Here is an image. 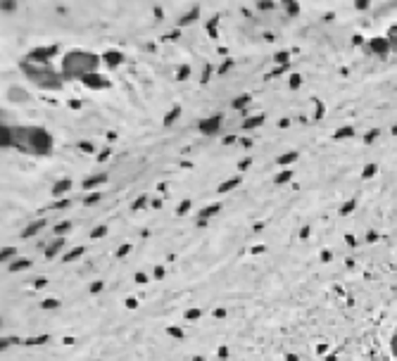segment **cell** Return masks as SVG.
Segmentation results:
<instances>
[{"label":"cell","mask_w":397,"mask_h":361,"mask_svg":"<svg viewBox=\"0 0 397 361\" xmlns=\"http://www.w3.org/2000/svg\"><path fill=\"white\" fill-rule=\"evenodd\" d=\"M12 147L33 155V157H48L53 152V135L43 126H17L12 124Z\"/></svg>","instance_id":"cell-1"},{"label":"cell","mask_w":397,"mask_h":361,"mask_svg":"<svg viewBox=\"0 0 397 361\" xmlns=\"http://www.w3.org/2000/svg\"><path fill=\"white\" fill-rule=\"evenodd\" d=\"M98 67H100V55L88 50H71L62 57V79L83 81L91 74H98Z\"/></svg>","instance_id":"cell-2"},{"label":"cell","mask_w":397,"mask_h":361,"mask_svg":"<svg viewBox=\"0 0 397 361\" xmlns=\"http://www.w3.org/2000/svg\"><path fill=\"white\" fill-rule=\"evenodd\" d=\"M22 71H24V76H27L31 83H36V86L43 88V91H60L62 83H65L62 71H55L50 65H36V62L24 60V62H22Z\"/></svg>","instance_id":"cell-3"},{"label":"cell","mask_w":397,"mask_h":361,"mask_svg":"<svg viewBox=\"0 0 397 361\" xmlns=\"http://www.w3.org/2000/svg\"><path fill=\"white\" fill-rule=\"evenodd\" d=\"M221 114H214V117H207V119H202L200 124H198V131L202 135H214L217 131L221 129Z\"/></svg>","instance_id":"cell-4"},{"label":"cell","mask_w":397,"mask_h":361,"mask_svg":"<svg viewBox=\"0 0 397 361\" xmlns=\"http://www.w3.org/2000/svg\"><path fill=\"white\" fill-rule=\"evenodd\" d=\"M55 53H57V48H53V45H50V48H33V50L29 53L27 60L29 62H36V65H48V60H50Z\"/></svg>","instance_id":"cell-5"},{"label":"cell","mask_w":397,"mask_h":361,"mask_svg":"<svg viewBox=\"0 0 397 361\" xmlns=\"http://www.w3.org/2000/svg\"><path fill=\"white\" fill-rule=\"evenodd\" d=\"M369 53H373V55H378V57H385V55L390 53L393 48H390V43H388V38L385 36H376V38H371L369 40Z\"/></svg>","instance_id":"cell-6"},{"label":"cell","mask_w":397,"mask_h":361,"mask_svg":"<svg viewBox=\"0 0 397 361\" xmlns=\"http://www.w3.org/2000/svg\"><path fill=\"white\" fill-rule=\"evenodd\" d=\"M83 83H86L88 88H96V91L98 88H107V86H110V81L105 79V76H100V74H91V76H86Z\"/></svg>","instance_id":"cell-7"},{"label":"cell","mask_w":397,"mask_h":361,"mask_svg":"<svg viewBox=\"0 0 397 361\" xmlns=\"http://www.w3.org/2000/svg\"><path fill=\"white\" fill-rule=\"evenodd\" d=\"M7 100H10V102H27V100H29V93L24 91V88L10 86V88H7Z\"/></svg>","instance_id":"cell-8"},{"label":"cell","mask_w":397,"mask_h":361,"mask_svg":"<svg viewBox=\"0 0 397 361\" xmlns=\"http://www.w3.org/2000/svg\"><path fill=\"white\" fill-rule=\"evenodd\" d=\"M0 145L2 147H12V124H5L0 126Z\"/></svg>","instance_id":"cell-9"},{"label":"cell","mask_w":397,"mask_h":361,"mask_svg":"<svg viewBox=\"0 0 397 361\" xmlns=\"http://www.w3.org/2000/svg\"><path fill=\"white\" fill-rule=\"evenodd\" d=\"M219 209H221V204H219V202H214V204H209V207H205V209L200 212V216H198V219H200V226L205 224V221H207V219H209V216H214V214H217Z\"/></svg>","instance_id":"cell-10"},{"label":"cell","mask_w":397,"mask_h":361,"mask_svg":"<svg viewBox=\"0 0 397 361\" xmlns=\"http://www.w3.org/2000/svg\"><path fill=\"white\" fill-rule=\"evenodd\" d=\"M62 245H65V238H55V240L45 247V257H48V259H53V257L62 250Z\"/></svg>","instance_id":"cell-11"},{"label":"cell","mask_w":397,"mask_h":361,"mask_svg":"<svg viewBox=\"0 0 397 361\" xmlns=\"http://www.w3.org/2000/svg\"><path fill=\"white\" fill-rule=\"evenodd\" d=\"M110 67H119L124 62V55L122 53H117V50H110V53H105V57H102Z\"/></svg>","instance_id":"cell-12"},{"label":"cell","mask_w":397,"mask_h":361,"mask_svg":"<svg viewBox=\"0 0 397 361\" xmlns=\"http://www.w3.org/2000/svg\"><path fill=\"white\" fill-rule=\"evenodd\" d=\"M45 226V219H38V221H33L31 226H27L24 228V233H22V238H31V235H36L41 228Z\"/></svg>","instance_id":"cell-13"},{"label":"cell","mask_w":397,"mask_h":361,"mask_svg":"<svg viewBox=\"0 0 397 361\" xmlns=\"http://www.w3.org/2000/svg\"><path fill=\"white\" fill-rule=\"evenodd\" d=\"M198 17H200V10H198V7H193L191 12H188V14H183V17L178 19V27H186V24H191V22H195Z\"/></svg>","instance_id":"cell-14"},{"label":"cell","mask_w":397,"mask_h":361,"mask_svg":"<svg viewBox=\"0 0 397 361\" xmlns=\"http://www.w3.org/2000/svg\"><path fill=\"white\" fill-rule=\"evenodd\" d=\"M262 121H264V114H257V117H250V119H245V124H243V129H245V131H250V129H257V126H262Z\"/></svg>","instance_id":"cell-15"},{"label":"cell","mask_w":397,"mask_h":361,"mask_svg":"<svg viewBox=\"0 0 397 361\" xmlns=\"http://www.w3.org/2000/svg\"><path fill=\"white\" fill-rule=\"evenodd\" d=\"M240 186V176H235V178H229L226 183H221L219 186V193H229V190H233V188Z\"/></svg>","instance_id":"cell-16"},{"label":"cell","mask_w":397,"mask_h":361,"mask_svg":"<svg viewBox=\"0 0 397 361\" xmlns=\"http://www.w3.org/2000/svg\"><path fill=\"white\" fill-rule=\"evenodd\" d=\"M352 133H355V129H352V126H342V129H338V131L333 133V140H342V138H350Z\"/></svg>","instance_id":"cell-17"},{"label":"cell","mask_w":397,"mask_h":361,"mask_svg":"<svg viewBox=\"0 0 397 361\" xmlns=\"http://www.w3.org/2000/svg\"><path fill=\"white\" fill-rule=\"evenodd\" d=\"M298 157H300V152H288V155H281V157H278L276 162H278L281 166H288V164H293V162L298 160Z\"/></svg>","instance_id":"cell-18"},{"label":"cell","mask_w":397,"mask_h":361,"mask_svg":"<svg viewBox=\"0 0 397 361\" xmlns=\"http://www.w3.org/2000/svg\"><path fill=\"white\" fill-rule=\"evenodd\" d=\"M178 117H181V107L176 105V107H171V109H169V114L165 117V126H171V124H174V121H176Z\"/></svg>","instance_id":"cell-19"},{"label":"cell","mask_w":397,"mask_h":361,"mask_svg":"<svg viewBox=\"0 0 397 361\" xmlns=\"http://www.w3.org/2000/svg\"><path fill=\"white\" fill-rule=\"evenodd\" d=\"M102 181H107V174H100V176H91L86 183H83V188H96V186H100Z\"/></svg>","instance_id":"cell-20"},{"label":"cell","mask_w":397,"mask_h":361,"mask_svg":"<svg viewBox=\"0 0 397 361\" xmlns=\"http://www.w3.org/2000/svg\"><path fill=\"white\" fill-rule=\"evenodd\" d=\"M247 102H252V95H240V98H235V100H233V102H231V105H233V107H235V109H243V107H245V105H247Z\"/></svg>","instance_id":"cell-21"},{"label":"cell","mask_w":397,"mask_h":361,"mask_svg":"<svg viewBox=\"0 0 397 361\" xmlns=\"http://www.w3.org/2000/svg\"><path fill=\"white\" fill-rule=\"evenodd\" d=\"M385 38H388V43H390V48L397 50V24L395 27H390V31H388V36H385Z\"/></svg>","instance_id":"cell-22"},{"label":"cell","mask_w":397,"mask_h":361,"mask_svg":"<svg viewBox=\"0 0 397 361\" xmlns=\"http://www.w3.org/2000/svg\"><path fill=\"white\" fill-rule=\"evenodd\" d=\"M69 188H71V181L65 178V181H60V183L53 188V195H60V193H65V190H69Z\"/></svg>","instance_id":"cell-23"},{"label":"cell","mask_w":397,"mask_h":361,"mask_svg":"<svg viewBox=\"0 0 397 361\" xmlns=\"http://www.w3.org/2000/svg\"><path fill=\"white\" fill-rule=\"evenodd\" d=\"M29 264H31L29 259H17V262H12V264H10V271H19V268H29Z\"/></svg>","instance_id":"cell-24"},{"label":"cell","mask_w":397,"mask_h":361,"mask_svg":"<svg viewBox=\"0 0 397 361\" xmlns=\"http://www.w3.org/2000/svg\"><path fill=\"white\" fill-rule=\"evenodd\" d=\"M14 254H17V250H14V247H5V250L0 252V259H2V262H10Z\"/></svg>","instance_id":"cell-25"},{"label":"cell","mask_w":397,"mask_h":361,"mask_svg":"<svg viewBox=\"0 0 397 361\" xmlns=\"http://www.w3.org/2000/svg\"><path fill=\"white\" fill-rule=\"evenodd\" d=\"M67 230H69V224H67V221H65V224H57V226H55V233H57V238H60V235H65V233H67Z\"/></svg>","instance_id":"cell-26"},{"label":"cell","mask_w":397,"mask_h":361,"mask_svg":"<svg viewBox=\"0 0 397 361\" xmlns=\"http://www.w3.org/2000/svg\"><path fill=\"white\" fill-rule=\"evenodd\" d=\"M390 352H393V357L397 359V330L393 333V337H390Z\"/></svg>","instance_id":"cell-27"},{"label":"cell","mask_w":397,"mask_h":361,"mask_svg":"<svg viewBox=\"0 0 397 361\" xmlns=\"http://www.w3.org/2000/svg\"><path fill=\"white\" fill-rule=\"evenodd\" d=\"M290 176H293V171H283L281 176H276V183H288V181H290Z\"/></svg>","instance_id":"cell-28"},{"label":"cell","mask_w":397,"mask_h":361,"mask_svg":"<svg viewBox=\"0 0 397 361\" xmlns=\"http://www.w3.org/2000/svg\"><path fill=\"white\" fill-rule=\"evenodd\" d=\"M79 254H83V247H76V250H71V252H69L65 259H67V262H71V259H76Z\"/></svg>","instance_id":"cell-29"},{"label":"cell","mask_w":397,"mask_h":361,"mask_svg":"<svg viewBox=\"0 0 397 361\" xmlns=\"http://www.w3.org/2000/svg\"><path fill=\"white\" fill-rule=\"evenodd\" d=\"M188 74H191V69H188V67H181V69H178V74H176V79H178V81L188 79Z\"/></svg>","instance_id":"cell-30"},{"label":"cell","mask_w":397,"mask_h":361,"mask_svg":"<svg viewBox=\"0 0 397 361\" xmlns=\"http://www.w3.org/2000/svg\"><path fill=\"white\" fill-rule=\"evenodd\" d=\"M105 233H107V228H105V226H100V228H96V230L91 233V238H96V240H98V238H102Z\"/></svg>","instance_id":"cell-31"},{"label":"cell","mask_w":397,"mask_h":361,"mask_svg":"<svg viewBox=\"0 0 397 361\" xmlns=\"http://www.w3.org/2000/svg\"><path fill=\"white\" fill-rule=\"evenodd\" d=\"M376 138H378V129H373V131H369V133H366V138H364V143H373Z\"/></svg>","instance_id":"cell-32"},{"label":"cell","mask_w":397,"mask_h":361,"mask_svg":"<svg viewBox=\"0 0 397 361\" xmlns=\"http://www.w3.org/2000/svg\"><path fill=\"white\" fill-rule=\"evenodd\" d=\"M300 74H293V76H290V88H300Z\"/></svg>","instance_id":"cell-33"},{"label":"cell","mask_w":397,"mask_h":361,"mask_svg":"<svg viewBox=\"0 0 397 361\" xmlns=\"http://www.w3.org/2000/svg\"><path fill=\"white\" fill-rule=\"evenodd\" d=\"M288 57H290V53H278V55H276V62H281V65H283V67H286Z\"/></svg>","instance_id":"cell-34"},{"label":"cell","mask_w":397,"mask_h":361,"mask_svg":"<svg viewBox=\"0 0 397 361\" xmlns=\"http://www.w3.org/2000/svg\"><path fill=\"white\" fill-rule=\"evenodd\" d=\"M14 7H17V2H10V0L5 2V0H2V10H5V12H12Z\"/></svg>","instance_id":"cell-35"},{"label":"cell","mask_w":397,"mask_h":361,"mask_svg":"<svg viewBox=\"0 0 397 361\" xmlns=\"http://www.w3.org/2000/svg\"><path fill=\"white\" fill-rule=\"evenodd\" d=\"M188 209H191V200H186V202H183V204H181V207H178V214L183 216V214H186V212H188Z\"/></svg>","instance_id":"cell-36"},{"label":"cell","mask_w":397,"mask_h":361,"mask_svg":"<svg viewBox=\"0 0 397 361\" xmlns=\"http://www.w3.org/2000/svg\"><path fill=\"white\" fill-rule=\"evenodd\" d=\"M98 200H100V193H93V195H88V197H86V204H96Z\"/></svg>","instance_id":"cell-37"},{"label":"cell","mask_w":397,"mask_h":361,"mask_svg":"<svg viewBox=\"0 0 397 361\" xmlns=\"http://www.w3.org/2000/svg\"><path fill=\"white\" fill-rule=\"evenodd\" d=\"M286 7H288V12L290 14H298V7H300V5H298V2H286Z\"/></svg>","instance_id":"cell-38"},{"label":"cell","mask_w":397,"mask_h":361,"mask_svg":"<svg viewBox=\"0 0 397 361\" xmlns=\"http://www.w3.org/2000/svg\"><path fill=\"white\" fill-rule=\"evenodd\" d=\"M352 209H355V202H347V204H345V207L340 209V214H350Z\"/></svg>","instance_id":"cell-39"},{"label":"cell","mask_w":397,"mask_h":361,"mask_svg":"<svg viewBox=\"0 0 397 361\" xmlns=\"http://www.w3.org/2000/svg\"><path fill=\"white\" fill-rule=\"evenodd\" d=\"M373 171H376V166H373V164H371V166H366V169H364V178L373 176Z\"/></svg>","instance_id":"cell-40"},{"label":"cell","mask_w":397,"mask_h":361,"mask_svg":"<svg viewBox=\"0 0 397 361\" xmlns=\"http://www.w3.org/2000/svg\"><path fill=\"white\" fill-rule=\"evenodd\" d=\"M145 200H148V197H138V200L133 202V209H140V207L145 204Z\"/></svg>","instance_id":"cell-41"},{"label":"cell","mask_w":397,"mask_h":361,"mask_svg":"<svg viewBox=\"0 0 397 361\" xmlns=\"http://www.w3.org/2000/svg\"><path fill=\"white\" fill-rule=\"evenodd\" d=\"M231 67H233V62H231V60H226V62H224V65L219 67V71H229Z\"/></svg>","instance_id":"cell-42"},{"label":"cell","mask_w":397,"mask_h":361,"mask_svg":"<svg viewBox=\"0 0 397 361\" xmlns=\"http://www.w3.org/2000/svg\"><path fill=\"white\" fill-rule=\"evenodd\" d=\"M209 74H212V67L207 65V67H205V74H202V83H207V79H209Z\"/></svg>","instance_id":"cell-43"},{"label":"cell","mask_w":397,"mask_h":361,"mask_svg":"<svg viewBox=\"0 0 397 361\" xmlns=\"http://www.w3.org/2000/svg\"><path fill=\"white\" fill-rule=\"evenodd\" d=\"M129 250H131V247H129V245H124V247H122V250H119V252H117V257H124V254H126V252H129Z\"/></svg>","instance_id":"cell-44"},{"label":"cell","mask_w":397,"mask_h":361,"mask_svg":"<svg viewBox=\"0 0 397 361\" xmlns=\"http://www.w3.org/2000/svg\"><path fill=\"white\" fill-rule=\"evenodd\" d=\"M250 162H252V160H243V162H240V169H247V166H250Z\"/></svg>","instance_id":"cell-45"},{"label":"cell","mask_w":397,"mask_h":361,"mask_svg":"<svg viewBox=\"0 0 397 361\" xmlns=\"http://www.w3.org/2000/svg\"><path fill=\"white\" fill-rule=\"evenodd\" d=\"M393 133H395V135H397V124H395V129H393Z\"/></svg>","instance_id":"cell-46"}]
</instances>
